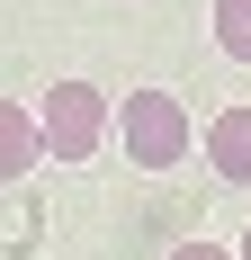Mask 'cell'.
Instances as JSON below:
<instances>
[{"label":"cell","mask_w":251,"mask_h":260,"mask_svg":"<svg viewBox=\"0 0 251 260\" xmlns=\"http://www.w3.org/2000/svg\"><path fill=\"white\" fill-rule=\"evenodd\" d=\"M36 135H45V161H90L117 135V99L99 81H54L36 99Z\"/></svg>","instance_id":"1"},{"label":"cell","mask_w":251,"mask_h":260,"mask_svg":"<svg viewBox=\"0 0 251 260\" xmlns=\"http://www.w3.org/2000/svg\"><path fill=\"white\" fill-rule=\"evenodd\" d=\"M117 144H125L135 171H179L189 144H198V126H189V108L171 90H125L117 99Z\"/></svg>","instance_id":"2"},{"label":"cell","mask_w":251,"mask_h":260,"mask_svg":"<svg viewBox=\"0 0 251 260\" xmlns=\"http://www.w3.org/2000/svg\"><path fill=\"white\" fill-rule=\"evenodd\" d=\"M206 161H215V180L251 188V108H215V126H206Z\"/></svg>","instance_id":"3"},{"label":"cell","mask_w":251,"mask_h":260,"mask_svg":"<svg viewBox=\"0 0 251 260\" xmlns=\"http://www.w3.org/2000/svg\"><path fill=\"white\" fill-rule=\"evenodd\" d=\"M45 161V135H36V108H9L0 99V180H27Z\"/></svg>","instance_id":"4"},{"label":"cell","mask_w":251,"mask_h":260,"mask_svg":"<svg viewBox=\"0 0 251 260\" xmlns=\"http://www.w3.org/2000/svg\"><path fill=\"white\" fill-rule=\"evenodd\" d=\"M215 45L233 63H251V0H215Z\"/></svg>","instance_id":"5"},{"label":"cell","mask_w":251,"mask_h":260,"mask_svg":"<svg viewBox=\"0 0 251 260\" xmlns=\"http://www.w3.org/2000/svg\"><path fill=\"white\" fill-rule=\"evenodd\" d=\"M171 260H233V251H225V242H179Z\"/></svg>","instance_id":"6"},{"label":"cell","mask_w":251,"mask_h":260,"mask_svg":"<svg viewBox=\"0 0 251 260\" xmlns=\"http://www.w3.org/2000/svg\"><path fill=\"white\" fill-rule=\"evenodd\" d=\"M233 260H251V234H242V251H233Z\"/></svg>","instance_id":"7"}]
</instances>
